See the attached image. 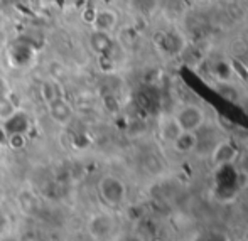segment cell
Returning <instances> with one entry per match:
<instances>
[{
    "label": "cell",
    "mask_w": 248,
    "mask_h": 241,
    "mask_svg": "<svg viewBox=\"0 0 248 241\" xmlns=\"http://www.w3.org/2000/svg\"><path fill=\"white\" fill-rule=\"evenodd\" d=\"M177 125L183 132H198L208 121L204 108L198 103H184L174 113Z\"/></svg>",
    "instance_id": "cell-1"
},
{
    "label": "cell",
    "mask_w": 248,
    "mask_h": 241,
    "mask_svg": "<svg viewBox=\"0 0 248 241\" xmlns=\"http://www.w3.org/2000/svg\"><path fill=\"white\" fill-rule=\"evenodd\" d=\"M98 189L103 201L110 206H120L125 201V196H127L125 184L115 176H105L100 181Z\"/></svg>",
    "instance_id": "cell-2"
},
{
    "label": "cell",
    "mask_w": 248,
    "mask_h": 241,
    "mask_svg": "<svg viewBox=\"0 0 248 241\" xmlns=\"http://www.w3.org/2000/svg\"><path fill=\"white\" fill-rule=\"evenodd\" d=\"M240 157V150L236 147L235 142L232 138H221L218 142V145L213 149L209 160L213 162L215 167H225V166H232L238 160Z\"/></svg>",
    "instance_id": "cell-3"
},
{
    "label": "cell",
    "mask_w": 248,
    "mask_h": 241,
    "mask_svg": "<svg viewBox=\"0 0 248 241\" xmlns=\"http://www.w3.org/2000/svg\"><path fill=\"white\" fill-rule=\"evenodd\" d=\"M93 30H103V32L113 34L118 27V14L111 9H96L90 20Z\"/></svg>",
    "instance_id": "cell-4"
},
{
    "label": "cell",
    "mask_w": 248,
    "mask_h": 241,
    "mask_svg": "<svg viewBox=\"0 0 248 241\" xmlns=\"http://www.w3.org/2000/svg\"><path fill=\"white\" fill-rule=\"evenodd\" d=\"M113 36L110 32H103V30H93L88 37V46L92 49L93 54L100 56V58H107L113 49Z\"/></svg>",
    "instance_id": "cell-5"
},
{
    "label": "cell",
    "mask_w": 248,
    "mask_h": 241,
    "mask_svg": "<svg viewBox=\"0 0 248 241\" xmlns=\"http://www.w3.org/2000/svg\"><path fill=\"white\" fill-rule=\"evenodd\" d=\"M160 5H162V0H127L128 10L142 19L154 17L159 12Z\"/></svg>",
    "instance_id": "cell-6"
},
{
    "label": "cell",
    "mask_w": 248,
    "mask_h": 241,
    "mask_svg": "<svg viewBox=\"0 0 248 241\" xmlns=\"http://www.w3.org/2000/svg\"><path fill=\"white\" fill-rule=\"evenodd\" d=\"M181 134H183V130H181V127L177 125L174 115H166V117L160 118V121H159V137L162 138V142L172 145L174 140H176Z\"/></svg>",
    "instance_id": "cell-7"
},
{
    "label": "cell",
    "mask_w": 248,
    "mask_h": 241,
    "mask_svg": "<svg viewBox=\"0 0 248 241\" xmlns=\"http://www.w3.org/2000/svg\"><path fill=\"white\" fill-rule=\"evenodd\" d=\"M49 111H51V117L54 118L56 121H59V123H66V121H69V118H71V106H69L68 101L61 96L56 98L54 101H51Z\"/></svg>",
    "instance_id": "cell-8"
},
{
    "label": "cell",
    "mask_w": 248,
    "mask_h": 241,
    "mask_svg": "<svg viewBox=\"0 0 248 241\" xmlns=\"http://www.w3.org/2000/svg\"><path fill=\"white\" fill-rule=\"evenodd\" d=\"M170 147L177 153H194V149H196V132H183Z\"/></svg>",
    "instance_id": "cell-9"
},
{
    "label": "cell",
    "mask_w": 248,
    "mask_h": 241,
    "mask_svg": "<svg viewBox=\"0 0 248 241\" xmlns=\"http://www.w3.org/2000/svg\"><path fill=\"white\" fill-rule=\"evenodd\" d=\"M27 125H29V120L24 113L20 111H16L12 117H9L7 120H3V128H5L7 135L10 134H24L27 130Z\"/></svg>",
    "instance_id": "cell-10"
},
{
    "label": "cell",
    "mask_w": 248,
    "mask_h": 241,
    "mask_svg": "<svg viewBox=\"0 0 248 241\" xmlns=\"http://www.w3.org/2000/svg\"><path fill=\"white\" fill-rule=\"evenodd\" d=\"M184 46V41L179 34L176 32H167L162 36V43H160V49H162L166 54H176L181 52V49Z\"/></svg>",
    "instance_id": "cell-11"
},
{
    "label": "cell",
    "mask_w": 248,
    "mask_h": 241,
    "mask_svg": "<svg viewBox=\"0 0 248 241\" xmlns=\"http://www.w3.org/2000/svg\"><path fill=\"white\" fill-rule=\"evenodd\" d=\"M113 229V221H111L110 216H105V214H98L93 218L92 221V231L95 236H107L108 233Z\"/></svg>",
    "instance_id": "cell-12"
},
{
    "label": "cell",
    "mask_w": 248,
    "mask_h": 241,
    "mask_svg": "<svg viewBox=\"0 0 248 241\" xmlns=\"http://www.w3.org/2000/svg\"><path fill=\"white\" fill-rule=\"evenodd\" d=\"M17 111V106L14 105V101L10 100L9 95L0 96V120H7L9 117H12Z\"/></svg>",
    "instance_id": "cell-13"
},
{
    "label": "cell",
    "mask_w": 248,
    "mask_h": 241,
    "mask_svg": "<svg viewBox=\"0 0 248 241\" xmlns=\"http://www.w3.org/2000/svg\"><path fill=\"white\" fill-rule=\"evenodd\" d=\"M41 96L46 100V103L49 105L51 101H54L56 98H59L58 96V93H56V83H52V81H44L43 85H41Z\"/></svg>",
    "instance_id": "cell-14"
},
{
    "label": "cell",
    "mask_w": 248,
    "mask_h": 241,
    "mask_svg": "<svg viewBox=\"0 0 248 241\" xmlns=\"http://www.w3.org/2000/svg\"><path fill=\"white\" fill-rule=\"evenodd\" d=\"M7 144L12 147V149H22V147L26 145L24 134H10L9 138H7Z\"/></svg>",
    "instance_id": "cell-15"
},
{
    "label": "cell",
    "mask_w": 248,
    "mask_h": 241,
    "mask_svg": "<svg viewBox=\"0 0 248 241\" xmlns=\"http://www.w3.org/2000/svg\"><path fill=\"white\" fill-rule=\"evenodd\" d=\"M3 95H7V83L0 78V96H3Z\"/></svg>",
    "instance_id": "cell-16"
},
{
    "label": "cell",
    "mask_w": 248,
    "mask_h": 241,
    "mask_svg": "<svg viewBox=\"0 0 248 241\" xmlns=\"http://www.w3.org/2000/svg\"><path fill=\"white\" fill-rule=\"evenodd\" d=\"M122 241H142L139 236H135V235H132V236H125V238H122Z\"/></svg>",
    "instance_id": "cell-17"
},
{
    "label": "cell",
    "mask_w": 248,
    "mask_h": 241,
    "mask_svg": "<svg viewBox=\"0 0 248 241\" xmlns=\"http://www.w3.org/2000/svg\"><path fill=\"white\" fill-rule=\"evenodd\" d=\"M2 201H3V191L0 189V202H2Z\"/></svg>",
    "instance_id": "cell-18"
},
{
    "label": "cell",
    "mask_w": 248,
    "mask_h": 241,
    "mask_svg": "<svg viewBox=\"0 0 248 241\" xmlns=\"http://www.w3.org/2000/svg\"><path fill=\"white\" fill-rule=\"evenodd\" d=\"M154 241H160V240H154Z\"/></svg>",
    "instance_id": "cell-19"
}]
</instances>
